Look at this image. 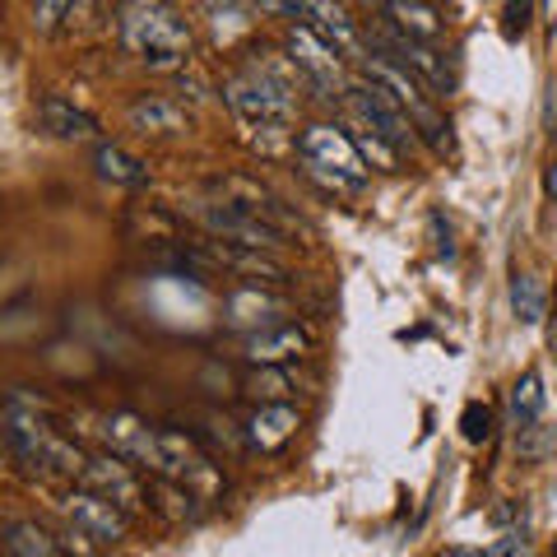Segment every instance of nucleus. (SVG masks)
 <instances>
[{
	"mask_svg": "<svg viewBox=\"0 0 557 557\" xmlns=\"http://www.w3.org/2000/svg\"><path fill=\"white\" fill-rule=\"evenodd\" d=\"M223 98H228V108L247 121L251 131H284L293 121V94L278 89V84L265 79L260 70H247V75L228 79Z\"/></svg>",
	"mask_w": 557,
	"mask_h": 557,
	"instance_id": "3",
	"label": "nucleus"
},
{
	"mask_svg": "<svg viewBox=\"0 0 557 557\" xmlns=\"http://www.w3.org/2000/svg\"><path fill=\"white\" fill-rule=\"evenodd\" d=\"M196 219H200L214 237L247 242V247H265V251L284 247V242H278V228H274V223H270V219H260L256 209H247V205H233V200H223V205H196Z\"/></svg>",
	"mask_w": 557,
	"mask_h": 557,
	"instance_id": "7",
	"label": "nucleus"
},
{
	"mask_svg": "<svg viewBox=\"0 0 557 557\" xmlns=\"http://www.w3.org/2000/svg\"><path fill=\"white\" fill-rule=\"evenodd\" d=\"M362 75H368L372 84H381V89H386V94L399 102V108H405V112L413 116V126H418V131L437 139L442 121H437V112H432L428 94L418 89V79L409 75L405 65H399V61H391V57H372V51H368V57H362ZM437 145H442V139H437Z\"/></svg>",
	"mask_w": 557,
	"mask_h": 557,
	"instance_id": "5",
	"label": "nucleus"
},
{
	"mask_svg": "<svg viewBox=\"0 0 557 557\" xmlns=\"http://www.w3.org/2000/svg\"><path fill=\"white\" fill-rule=\"evenodd\" d=\"M5 553H14V557H57L61 544H57V539H51L42 525H33V520H20V525L5 530Z\"/></svg>",
	"mask_w": 557,
	"mask_h": 557,
	"instance_id": "23",
	"label": "nucleus"
},
{
	"mask_svg": "<svg viewBox=\"0 0 557 557\" xmlns=\"http://www.w3.org/2000/svg\"><path fill=\"white\" fill-rule=\"evenodd\" d=\"M311 182L325 186V190H335V196H358L362 190V177H348V172H335V168H321V163H307L302 168Z\"/></svg>",
	"mask_w": 557,
	"mask_h": 557,
	"instance_id": "27",
	"label": "nucleus"
},
{
	"mask_svg": "<svg viewBox=\"0 0 557 557\" xmlns=\"http://www.w3.org/2000/svg\"><path fill=\"white\" fill-rule=\"evenodd\" d=\"M288 57L298 61L302 79L311 84V89H321V94L344 89V57L311 24H293L288 28Z\"/></svg>",
	"mask_w": 557,
	"mask_h": 557,
	"instance_id": "6",
	"label": "nucleus"
},
{
	"mask_svg": "<svg viewBox=\"0 0 557 557\" xmlns=\"http://www.w3.org/2000/svg\"><path fill=\"white\" fill-rule=\"evenodd\" d=\"M256 5L265 10V14H298L302 0H256Z\"/></svg>",
	"mask_w": 557,
	"mask_h": 557,
	"instance_id": "32",
	"label": "nucleus"
},
{
	"mask_svg": "<svg viewBox=\"0 0 557 557\" xmlns=\"http://www.w3.org/2000/svg\"><path fill=\"white\" fill-rule=\"evenodd\" d=\"M298 423L302 418L293 413L288 405H260L256 413H251V423H247V437H251V446H260V450H278V446H288V437L298 432Z\"/></svg>",
	"mask_w": 557,
	"mask_h": 557,
	"instance_id": "16",
	"label": "nucleus"
},
{
	"mask_svg": "<svg viewBox=\"0 0 557 557\" xmlns=\"http://www.w3.org/2000/svg\"><path fill=\"white\" fill-rule=\"evenodd\" d=\"M94 168H98V177L112 182V186H149V168L121 145H98Z\"/></svg>",
	"mask_w": 557,
	"mask_h": 557,
	"instance_id": "19",
	"label": "nucleus"
},
{
	"mask_svg": "<svg viewBox=\"0 0 557 557\" xmlns=\"http://www.w3.org/2000/svg\"><path fill=\"white\" fill-rule=\"evenodd\" d=\"M362 5H381V10H386V0H362Z\"/></svg>",
	"mask_w": 557,
	"mask_h": 557,
	"instance_id": "35",
	"label": "nucleus"
},
{
	"mask_svg": "<svg viewBox=\"0 0 557 557\" xmlns=\"http://www.w3.org/2000/svg\"><path fill=\"white\" fill-rule=\"evenodd\" d=\"M70 5H75V0H33V24H38L42 33H51V28L65 20Z\"/></svg>",
	"mask_w": 557,
	"mask_h": 557,
	"instance_id": "28",
	"label": "nucleus"
},
{
	"mask_svg": "<svg viewBox=\"0 0 557 557\" xmlns=\"http://www.w3.org/2000/svg\"><path fill=\"white\" fill-rule=\"evenodd\" d=\"M247 391H251L256 399H265V405H270V399H278V395L288 391V381L278 376V372H256V376L247 381Z\"/></svg>",
	"mask_w": 557,
	"mask_h": 557,
	"instance_id": "29",
	"label": "nucleus"
},
{
	"mask_svg": "<svg viewBox=\"0 0 557 557\" xmlns=\"http://www.w3.org/2000/svg\"><path fill=\"white\" fill-rule=\"evenodd\" d=\"M544 20L557 28V0H544Z\"/></svg>",
	"mask_w": 557,
	"mask_h": 557,
	"instance_id": "34",
	"label": "nucleus"
},
{
	"mask_svg": "<svg viewBox=\"0 0 557 557\" xmlns=\"http://www.w3.org/2000/svg\"><path fill=\"white\" fill-rule=\"evenodd\" d=\"M205 260L219 270H237V274H260V278H284V265L265 251V247H247V242H205Z\"/></svg>",
	"mask_w": 557,
	"mask_h": 557,
	"instance_id": "14",
	"label": "nucleus"
},
{
	"mask_svg": "<svg viewBox=\"0 0 557 557\" xmlns=\"http://www.w3.org/2000/svg\"><path fill=\"white\" fill-rule=\"evenodd\" d=\"M460 432H465V442H487L493 437V409L487 405H479V399H469L465 405V413H460Z\"/></svg>",
	"mask_w": 557,
	"mask_h": 557,
	"instance_id": "26",
	"label": "nucleus"
},
{
	"mask_svg": "<svg viewBox=\"0 0 557 557\" xmlns=\"http://www.w3.org/2000/svg\"><path fill=\"white\" fill-rule=\"evenodd\" d=\"M511 311L520 325H539L548 311V293L539 284V274H516L511 278Z\"/></svg>",
	"mask_w": 557,
	"mask_h": 557,
	"instance_id": "21",
	"label": "nucleus"
},
{
	"mask_svg": "<svg viewBox=\"0 0 557 557\" xmlns=\"http://www.w3.org/2000/svg\"><path fill=\"white\" fill-rule=\"evenodd\" d=\"M284 311V302L270 298V293H260V288H237L233 298H228V321L233 325H260V321H270Z\"/></svg>",
	"mask_w": 557,
	"mask_h": 557,
	"instance_id": "22",
	"label": "nucleus"
},
{
	"mask_svg": "<svg viewBox=\"0 0 557 557\" xmlns=\"http://www.w3.org/2000/svg\"><path fill=\"white\" fill-rule=\"evenodd\" d=\"M502 28H507V38H520V33L530 28V0H507V20H502Z\"/></svg>",
	"mask_w": 557,
	"mask_h": 557,
	"instance_id": "31",
	"label": "nucleus"
},
{
	"mask_svg": "<svg viewBox=\"0 0 557 557\" xmlns=\"http://www.w3.org/2000/svg\"><path fill=\"white\" fill-rule=\"evenodd\" d=\"M121 42L153 70H177L190 51V28L163 0H131L121 14Z\"/></svg>",
	"mask_w": 557,
	"mask_h": 557,
	"instance_id": "1",
	"label": "nucleus"
},
{
	"mask_svg": "<svg viewBox=\"0 0 557 557\" xmlns=\"http://www.w3.org/2000/svg\"><path fill=\"white\" fill-rule=\"evenodd\" d=\"M102 442L112 446V456H126L131 465H145L159 474L163 469V456H159V428H145L135 413H112L102 418Z\"/></svg>",
	"mask_w": 557,
	"mask_h": 557,
	"instance_id": "10",
	"label": "nucleus"
},
{
	"mask_svg": "<svg viewBox=\"0 0 557 557\" xmlns=\"http://www.w3.org/2000/svg\"><path fill=\"white\" fill-rule=\"evenodd\" d=\"M38 121H42V131H51L57 139H94L98 135L94 116L79 112V108H70L65 98H42L38 102Z\"/></svg>",
	"mask_w": 557,
	"mask_h": 557,
	"instance_id": "17",
	"label": "nucleus"
},
{
	"mask_svg": "<svg viewBox=\"0 0 557 557\" xmlns=\"http://www.w3.org/2000/svg\"><path fill=\"white\" fill-rule=\"evenodd\" d=\"M131 126L139 135H182L186 112L168 98H139V102H131Z\"/></svg>",
	"mask_w": 557,
	"mask_h": 557,
	"instance_id": "18",
	"label": "nucleus"
},
{
	"mask_svg": "<svg viewBox=\"0 0 557 557\" xmlns=\"http://www.w3.org/2000/svg\"><path fill=\"white\" fill-rule=\"evenodd\" d=\"M5 432H10L14 450H20L28 465L47 469V474H61V479H84V465H89V460H84L75 446H70L65 437H57V432L42 423V405H38V399L14 395L5 405Z\"/></svg>",
	"mask_w": 557,
	"mask_h": 557,
	"instance_id": "2",
	"label": "nucleus"
},
{
	"mask_svg": "<svg viewBox=\"0 0 557 557\" xmlns=\"http://www.w3.org/2000/svg\"><path fill=\"white\" fill-rule=\"evenodd\" d=\"M65 516L70 525H75L84 539H94V544H121L126 539V511L108 502L94 487H84V493H70L65 497Z\"/></svg>",
	"mask_w": 557,
	"mask_h": 557,
	"instance_id": "8",
	"label": "nucleus"
},
{
	"mask_svg": "<svg viewBox=\"0 0 557 557\" xmlns=\"http://www.w3.org/2000/svg\"><path fill=\"white\" fill-rule=\"evenodd\" d=\"M544 186H548V196L557 200V163H548V172H544Z\"/></svg>",
	"mask_w": 557,
	"mask_h": 557,
	"instance_id": "33",
	"label": "nucleus"
},
{
	"mask_svg": "<svg viewBox=\"0 0 557 557\" xmlns=\"http://www.w3.org/2000/svg\"><path fill=\"white\" fill-rule=\"evenodd\" d=\"M242 354H247L256 368H278V362L307 354V335L298 325H265V330H256V335H247Z\"/></svg>",
	"mask_w": 557,
	"mask_h": 557,
	"instance_id": "15",
	"label": "nucleus"
},
{
	"mask_svg": "<svg viewBox=\"0 0 557 557\" xmlns=\"http://www.w3.org/2000/svg\"><path fill=\"white\" fill-rule=\"evenodd\" d=\"M348 102H354V112L362 116V126L376 131V135H386L395 149H418V126H413V116L399 108V102L381 89V84L372 79H362V84H348Z\"/></svg>",
	"mask_w": 557,
	"mask_h": 557,
	"instance_id": "4",
	"label": "nucleus"
},
{
	"mask_svg": "<svg viewBox=\"0 0 557 557\" xmlns=\"http://www.w3.org/2000/svg\"><path fill=\"white\" fill-rule=\"evenodd\" d=\"M298 14H302V24H311L330 47L339 51V57H348V61L368 57V42H362V33L354 28V20H348V10L339 5V0H302Z\"/></svg>",
	"mask_w": 557,
	"mask_h": 557,
	"instance_id": "12",
	"label": "nucleus"
},
{
	"mask_svg": "<svg viewBox=\"0 0 557 557\" xmlns=\"http://www.w3.org/2000/svg\"><path fill=\"white\" fill-rule=\"evenodd\" d=\"M372 42L381 47V57H391V61H399L405 70H413L418 79H428L432 89H446L450 84V70H446V61L437 57V51H432L423 38H409L405 28H376L372 33Z\"/></svg>",
	"mask_w": 557,
	"mask_h": 557,
	"instance_id": "9",
	"label": "nucleus"
},
{
	"mask_svg": "<svg viewBox=\"0 0 557 557\" xmlns=\"http://www.w3.org/2000/svg\"><path fill=\"white\" fill-rule=\"evenodd\" d=\"M525 557L530 553V539L525 534H520V530H507V534H502L497 539V544H487V557Z\"/></svg>",
	"mask_w": 557,
	"mask_h": 557,
	"instance_id": "30",
	"label": "nucleus"
},
{
	"mask_svg": "<svg viewBox=\"0 0 557 557\" xmlns=\"http://www.w3.org/2000/svg\"><path fill=\"white\" fill-rule=\"evenodd\" d=\"M539 413H544V381H539V372H525L511 391V418L525 432L530 423H539Z\"/></svg>",
	"mask_w": 557,
	"mask_h": 557,
	"instance_id": "24",
	"label": "nucleus"
},
{
	"mask_svg": "<svg viewBox=\"0 0 557 557\" xmlns=\"http://www.w3.org/2000/svg\"><path fill=\"white\" fill-rule=\"evenodd\" d=\"M84 487H94V493H102L108 502H116L121 511H139L145 507V487H139L135 469L126 456H98L84 465Z\"/></svg>",
	"mask_w": 557,
	"mask_h": 557,
	"instance_id": "13",
	"label": "nucleus"
},
{
	"mask_svg": "<svg viewBox=\"0 0 557 557\" xmlns=\"http://www.w3.org/2000/svg\"><path fill=\"white\" fill-rule=\"evenodd\" d=\"M386 14L395 28H405L409 38H423V42H437L442 38V14L423 5V0H386Z\"/></svg>",
	"mask_w": 557,
	"mask_h": 557,
	"instance_id": "20",
	"label": "nucleus"
},
{
	"mask_svg": "<svg viewBox=\"0 0 557 557\" xmlns=\"http://www.w3.org/2000/svg\"><path fill=\"white\" fill-rule=\"evenodd\" d=\"M298 149H302L307 163H321V168H335V172H348V177L368 182V163H362L354 135H344L335 126H307L302 139H298Z\"/></svg>",
	"mask_w": 557,
	"mask_h": 557,
	"instance_id": "11",
	"label": "nucleus"
},
{
	"mask_svg": "<svg viewBox=\"0 0 557 557\" xmlns=\"http://www.w3.org/2000/svg\"><path fill=\"white\" fill-rule=\"evenodd\" d=\"M354 145H358V153H362V163H376L381 172H395V168H399V149L391 145L386 135H376V131L362 126V131L354 135Z\"/></svg>",
	"mask_w": 557,
	"mask_h": 557,
	"instance_id": "25",
	"label": "nucleus"
}]
</instances>
